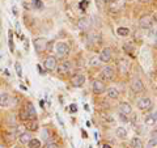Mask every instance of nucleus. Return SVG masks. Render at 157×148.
<instances>
[{
  "label": "nucleus",
  "instance_id": "8",
  "mask_svg": "<svg viewBox=\"0 0 157 148\" xmlns=\"http://www.w3.org/2000/svg\"><path fill=\"white\" fill-rule=\"evenodd\" d=\"M152 24H153V18H152V16H149V14H144V16H141L139 20V26L143 29H149L152 26Z\"/></svg>",
  "mask_w": 157,
  "mask_h": 148
},
{
  "label": "nucleus",
  "instance_id": "29",
  "mask_svg": "<svg viewBox=\"0 0 157 148\" xmlns=\"http://www.w3.org/2000/svg\"><path fill=\"white\" fill-rule=\"evenodd\" d=\"M123 50H124L127 54H131V51H134V47H132L131 42H127V43H124V45H123Z\"/></svg>",
  "mask_w": 157,
  "mask_h": 148
},
{
  "label": "nucleus",
  "instance_id": "11",
  "mask_svg": "<svg viewBox=\"0 0 157 148\" xmlns=\"http://www.w3.org/2000/svg\"><path fill=\"white\" fill-rule=\"evenodd\" d=\"M131 89L135 93H141L144 92V83L140 80V79H134L131 83Z\"/></svg>",
  "mask_w": 157,
  "mask_h": 148
},
{
  "label": "nucleus",
  "instance_id": "4",
  "mask_svg": "<svg viewBox=\"0 0 157 148\" xmlns=\"http://www.w3.org/2000/svg\"><path fill=\"white\" fill-rule=\"evenodd\" d=\"M17 102V98H12L8 93H0V106L6 107V106H12L13 103Z\"/></svg>",
  "mask_w": 157,
  "mask_h": 148
},
{
  "label": "nucleus",
  "instance_id": "20",
  "mask_svg": "<svg viewBox=\"0 0 157 148\" xmlns=\"http://www.w3.org/2000/svg\"><path fill=\"white\" fill-rule=\"evenodd\" d=\"M119 111L123 113V114L128 115V114H131L132 109H131V106H130L127 102H121V103H119Z\"/></svg>",
  "mask_w": 157,
  "mask_h": 148
},
{
  "label": "nucleus",
  "instance_id": "41",
  "mask_svg": "<svg viewBox=\"0 0 157 148\" xmlns=\"http://www.w3.org/2000/svg\"><path fill=\"white\" fill-rule=\"evenodd\" d=\"M102 2H110V0H102Z\"/></svg>",
  "mask_w": 157,
  "mask_h": 148
},
{
  "label": "nucleus",
  "instance_id": "21",
  "mask_svg": "<svg viewBox=\"0 0 157 148\" xmlns=\"http://www.w3.org/2000/svg\"><path fill=\"white\" fill-rule=\"evenodd\" d=\"M130 146L132 148H143V142H141V139L139 136H135V138H132L131 142H130Z\"/></svg>",
  "mask_w": 157,
  "mask_h": 148
},
{
  "label": "nucleus",
  "instance_id": "28",
  "mask_svg": "<svg viewBox=\"0 0 157 148\" xmlns=\"http://www.w3.org/2000/svg\"><path fill=\"white\" fill-rule=\"evenodd\" d=\"M155 146H157V132H156V135H153V136H152L151 139H149L148 146H147V147H148V148H153Z\"/></svg>",
  "mask_w": 157,
  "mask_h": 148
},
{
  "label": "nucleus",
  "instance_id": "15",
  "mask_svg": "<svg viewBox=\"0 0 157 148\" xmlns=\"http://www.w3.org/2000/svg\"><path fill=\"white\" fill-rule=\"evenodd\" d=\"M72 70V66H71V62H63L58 66V73L60 75H66V73H70Z\"/></svg>",
  "mask_w": 157,
  "mask_h": 148
},
{
  "label": "nucleus",
  "instance_id": "14",
  "mask_svg": "<svg viewBox=\"0 0 157 148\" xmlns=\"http://www.w3.org/2000/svg\"><path fill=\"white\" fill-rule=\"evenodd\" d=\"M122 8H123V0H110V7H109L110 12L117 13Z\"/></svg>",
  "mask_w": 157,
  "mask_h": 148
},
{
  "label": "nucleus",
  "instance_id": "6",
  "mask_svg": "<svg viewBox=\"0 0 157 148\" xmlns=\"http://www.w3.org/2000/svg\"><path fill=\"white\" fill-rule=\"evenodd\" d=\"M136 105H137V107H139L140 110H143V111L148 110V109H151V107H152V100L149 97H141V98L137 100Z\"/></svg>",
  "mask_w": 157,
  "mask_h": 148
},
{
  "label": "nucleus",
  "instance_id": "12",
  "mask_svg": "<svg viewBox=\"0 0 157 148\" xmlns=\"http://www.w3.org/2000/svg\"><path fill=\"white\" fill-rule=\"evenodd\" d=\"M130 68H131V63L127 60V59H121L119 62H118V70H119L121 73H128L130 71Z\"/></svg>",
  "mask_w": 157,
  "mask_h": 148
},
{
  "label": "nucleus",
  "instance_id": "5",
  "mask_svg": "<svg viewBox=\"0 0 157 148\" xmlns=\"http://www.w3.org/2000/svg\"><path fill=\"white\" fill-rule=\"evenodd\" d=\"M55 51H56L58 58H64L66 55H68V53H70V46H68L66 42H59L55 47Z\"/></svg>",
  "mask_w": 157,
  "mask_h": 148
},
{
  "label": "nucleus",
  "instance_id": "13",
  "mask_svg": "<svg viewBox=\"0 0 157 148\" xmlns=\"http://www.w3.org/2000/svg\"><path fill=\"white\" fill-rule=\"evenodd\" d=\"M111 55H113V50L110 47H105L104 50H102L100 53V60L101 62H104V63H107V62H110V59H111Z\"/></svg>",
  "mask_w": 157,
  "mask_h": 148
},
{
  "label": "nucleus",
  "instance_id": "3",
  "mask_svg": "<svg viewBox=\"0 0 157 148\" xmlns=\"http://www.w3.org/2000/svg\"><path fill=\"white\" fill-rule=\"evenodd\" d=\"M33 45H34V49H36V51L38 54H42V53L46 51V49L48 46V41H47L46 38H43V37H39V38L34 39Z\"/></svg>",
  "mask_w": 157,
  "mask_h": 148
},
{
  "label": "nucleus",
  "instance_id": "36",
  "mask_svg": "<svg viewBox=\"0 0 157 148\" xmlns=\"http://www.w3.org/2000/svg\"><path fill=\"white\" fill-rule=\"evenodd\" d=\"M153 37H155V39L157 41V25H156V28L153 29Z\"/></svg>",
  "mask_w": 157,
  "mask_h": 148
},
{
  "label": "nucleus",
  "instance_id": "17",
  "mask_svg": "<svg viewBox=\"0 0 157 148\" xmlns=\"http://www.w3.org/2000/svg\"><path fill=\"white\" fill-rule=\"evenodd\" d=\"M106 92V96L109 97V98H111V100H117L118 97H119V91L117 89V88H109V89H106L105 91Z\"/></svg>",
  "mask_w": 157,
  "mask_h": 148
},
{
  "label": "nucleus",
  "instance_id": "31",
  "mask_svg": "<svg viewBox=\"0 0 157 148\" xmlns=\"http://www.w3.org/2000/svg\"><path fill=\"white\" fill-rule=\"evenodd\" d=\"M14 70H16V73H17L18 77L22 76V68H21V64H20V63H16V64H14Z\"/></svg>",
  "mask_w": 157,
  "mask_h": 148
},
{
  "label": "nucleus",
  "instance_id": "9",
  "mask_svg": "<svg viewBox=\"0 0 157 148\" xmlns=\"http://www.w3.org/2000/svg\"><path fill=\"white\" fill-rule=\"evenodd\" d=\"M71 84L73 87H82L85 84V76L82 75V73H76V75H73L72 79H71Z\"/></svg>",
  "mask_w": 157,
  "mask_h": 148
},
{
  "label": "nucleus",
  "instance_id": "16",
  "mask_svg": "<svg viewBox=\"0 0 157 148\" xmlns=\"http://www.w3.org/2000/svg\"><path fill=\"white\" fill-rule=\"evenodd\" d=\"M90 18L89 17H84V18H81L80 21H78L77 24V26L78 29H81V30H88V29L90 28Z\"/></svg>",
  "mask_w": 157,
  "mask_h": 148
},
{
  "label": "nucleus",
  "instance_id": "25",
  "mask_svg": "<svg viewBox=\"0 0 157 148\" xmlns=\"http://www.w3.org/2000/svg\"><path fill=\"white\" fill-rule=\"evenodd\" d=\"M117 34L121 37H126L130 34V29L128 28H118L117 29Z\"/></svg>",
  "mask_w": 157,
  "mask_h": 148
},
{
  "label": "nucleus",
  "instance_id": "22",
  "mask_svg": "<svg viewBox=\"0 0 157 148\" xmlns=\"http://www.w3.org/2000/svg\"><path fill=\"white\" fill-rule=\"evenodd\" d=\"M115 135L118 139H126V136H127V130L124 129V127H118V129L115 130Z\"/></svg>",
  "mask_w": 157,
  "mask_h": 148
},
{
  "label": "nucleus",
  "instance_id": "32",
  "mask_svg": "<svg viewBox=\"0 0 157 148\" xmlns=\"http://www.w3.org/2000/svg\"><path fill=\"white\" fill-rule=\"evenodd\" d=\"M102 119H104L106 123H113L114 122V118L111 115H107V114H102Z\"/></svg>",
  "mask_w": 157,
  "mask_h": 148
},
{
  "label": "nucleus",
  "instance_id": "18",
  "mask_svg": "<svg viewBox=\"0 0 157 148\" xmlns=\"http://www.w3.org/2000/svg\"><path fill=\"white\" fill-rule=\"evenodd\" d=\"M32 139V134H30V131H28V132H22V134H20L18 136V140L21 144H28L29 142H30Z\"/></svg>",
  "mask_w": 157,
  "mask_h": 148
},
{
  "label": "nucleus",
  "instance_id": "40",
  "mask_svg": "<svg viewBox=\"0 0 157 148\" xmlns=\"http://www.w3.org/2000/svg\"><path fill=\"white\" fill-rule=\"evenodd\" d=\"M0 148H7L6 146H3V144H0Z\"/></svg>",
  "mask_w": 157,
  "mask_h": 148
},
{
  "label": "nucleus",
  "instance_id": "27",
  "mask_svg": "<svg viewBox=\"0 0 157 148\" xmlns=\"http://www.w3.org/2000/svg\"><path fill=\"white\" fill-rule=\"evenodd\" d=\"M156 119H157V117L151 114V115H148V117L145 118V123H147L148 126H153L155 123H156Z\"/></svg>",
  "mask_w": 157,
  "mask_h": 148
},
{
  "label": "nucleus",
  "instance_id": "38",
  "mask_svg": "<svg viewBox=\"0 0 157 148\" xmlns=\"http://www.w3.org/2000/svg\"><path fill=\"white\" fill-rule=\"evenodd\" d=\"M76 110H77V107H76L75 105H72V106H71V111H76Z\"/></svg>",
  "mask_w": 157,
  "mask_h": 148
},
{
  "label": "nucleus",
  "instance_id": "2",
  "mask_svg": "<svg viewBox=\"0 0 157 148\" xmlns=\"http://www.w3.org/2000/svg\"><path fill=\"white\" fill-rule=\"evenodd\" d=\"M100 77L104 81H113L115 77V68L111 67V66H106L101 70L100 72Z\"/></svg>",
  "mask_w": 157,
  "mask_h": 148
},
{
  "label": "nucleus",
  "instance_id": "10",
  "mask_svg": "<svg viewBox=\"0 0 157 148\" xmlns=\"http://www.w3.org/2000/svg\"><path fill=\"white\" fill-rule=\"evenodd\" d=\"M92 87H93V92H94V95H102V93L106 91L105 84H104V81H101V80H94L93 84H92Z\"/></svg>",
  "mask_w": 157,
  "mask_h": 148
},
{
  "label": "nucleus",
  "instance_id": "26",
  "mask_svg": "<svg viewBox=\"0 0 157 148\" xmlns=\"http://www.w3.org/2000/svg\"><path fill=\"white\" fill-rule=\"evenodd\" d=\"M100 39H101V36L94 32V33H92L89 36V39H88V41H90L92 43H98V42H100Z\"/></svg>",
  "mask_w": 157,
  "mask_h": 148
},
{
  "label": "nucleus",
  "instance_id": "35",
  "mask_svg": "<svg viewBox=\"0 0 157 148\" xmlns=\"http://www.w3.org/2000/svg\"><path fill=\"white\" fill-rule=\"evenodd\" d=\"M46 148H58V144L56 143H48L46 144Z\"/></svg>",
  "mask_w": 157,
  "mask_h": 148
},
{
  "label": "nucleus",
  "instance_id": "7",
  "mask_svg": "<svg viewBox=\"0 0 157 148\" xmlns=\"http://www.w3.org/2000/svg\"><path fill=\"white\" fill-rule=\"evenodd\" d=\"M56 58L55 56H47L45 60H43V67H45L46 71H54L56 70Z\"/></svg>",
  "mask_w": 157,
  "mask_h": 148
},
{
  "label": "nucleus",
  "instance_id": "33",
  "mask_svg": "<svg viewBox=\"0 0 157 148\" xmlns=\"http://www.w3.org/2000/svg\"><path fill=\"white\" fill-rule=\"evenodd\" d=\"M119 119L122 122H128L130 121L128 118H127V114H123V113H121V111H119Z\"/></svg>",
  "mask_w": 157,
  "mask_h": 148
},
{
  "label": "nucleus",
  "instance_id": "24",
  "mask_svg": "<svg viewBox=\"0 0 157 148\" xmlns=\"http://www.w3.org/2000/svg\"><path fill=\"white\" fill-rule=\"evenodd\" d=\"M28 147L29 148H41V140L36 139V138H32L30 142L28 143Z\"/></svg>",
  "mask_w": 157,
  "mask_h": 148
},
{
  "label": "nucleus",
  "instance_id": "19",
  "mask_svg": "<svg viewBox=\"0 0 157 148\" xmlns=\"http://www.w3.org/2000/svg\"><path fill=\"white\" fill-rule=\"evenodd\" d=\"M26 130L28 131H37L38 130V122H37V119H29V121H26Z\"/></svg>",
  "mask_w": 157,
  "mask_h": 148
},
{
  "label": "nucleus",
  "instance_id": "42",
  "mask_svg": "<svg viewBox=\"0 0 157 148\" xmlns=\"http://www.w3.org/2000/svg\"><path fill=\"white\" fill-rule=\"evenodd\" d=\"M13 148H21V147H17V146H16V147H13Z\"/></svg>",
  "mask_w": 157,
  "mask_h": 148
},
{
  "label": "nucleus",
  "instance_id": "30",
  "mask_svg": "<svg viewBox=\"0 0 157 148\" xmlns=\"http://www.w3.org/2000/svg\"><path fill=\"white\" fill-rule=\"evenodd\" d=\"M101 60H100V58H92L90 60H89V63H90V66H93V67H100V63Z\"/></svg>",
  "mask_w": 157,
  "mask_h": 148
},
{
  "label": "nucleus",
  "instance_id": "34",
  "mask_svg": "<svg viewBox=\"0 0 157 148\" xmlns=\"http://www.w3.org/2000/svg\"><path fill=\"white\" fill-rule=\"evenodd\" d=\"M88 4H89V2H88V0H84V2H81L80 4H78V7L81 8V11H85V7L88 6Z\"/></svg>",
  "mask_w": 157,
  "mask_h": 148
},
{
  "label": "nucleus",
  "instance_id": "37",
  "mask_svg": "<svg viewBox=\"0 0 157 148\" xmlns=\"http://www.w3.org/2000/svg\"><path fill=\"white\" fill-rule=\"evenodd\" d=\"M12 11H13V14L16 16V14H17V8H16V7H13V8H12Z\"/></svg>",
  "mask_w": 157,
  "mask_h": 148
},
{
  "label": "nucleus",
  "instance_id": "23",
  "mask_svg": "<svg viewBox=\"0 0 157 148\" xmlns=\"http://www.w3.org/2000/svg\"><path fill=\"white\" fill-rule=\"evenodd\" d=\"M32 8L37 9V11H42V9H43L42 0H32Z\"/></svg>",
  "mask_w": 157,
  "mask_h": 148
},
{
  "label": "nucleus",
  "instance_id": "1",
  "mask_svg": "<svg viewBox=\"0 0 157 148\" xmlns=\"http://www.w3.org/2000/svg\"><path fill=\"white\" fill-rule=\"evenodd\" d=\"M20 115L24 121H29V119H37V113L36 109H34V105L32 102L25 103V106L21 109L20 111Z\"/></svg>",
  "mask_w": 157,
  "mask_h": 148
},
{
  "label": "nucleus",
  "instance_id": "39",
  "mask_svg": "<svg viewBox=\"0 0 157 148\" xmlns=\"http://www.w3.org/2000/svg\"><path fill=\"white\" fill-rule=\"evenodd\" d=\"M102 148H111L109 144H104V146H102Z\"/></svg>",
  "mask_w": 157,
  "mask_h": 148
}]
</instances>
